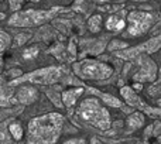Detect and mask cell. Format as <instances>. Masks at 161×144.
I'll list each match as a JSON object with an SVG mask.
<instances>
[{
  "label": "cell",
  "mask_w": 161,
  "mask_h": 144,
  "mask_svg": "<svg viewBox=\"0 0 161 144\" xmlns=\"http://www.w3.org/2000/svg\"><path fill=\"white\" fill-rule=\"evenodd\" d=\"M64 116L57 112L36 116L28 122L25 129L27 144H55L61 137Z\"/></svg>",
  "instance_id": "cell-1"
},
{
  "label": "cell",
  "mask_w": 161,
  "mask_h": 144,
  "mask_svg": "<svg viewBox=\"0 0 161 144\" xmlns=\"http://www.w3.org/2000/svg\"><path fill=\"white\" fill-rule=\"evenodd\" d=\"M78 116L88 125L95 126L100 130H108L110 127V116L106 108L96 99V97H88L79 105L76 110Z\"/></svg>",
  "instance_id": "cell-2"
},
{
  "label": "cell",
  "mask_w": 161,
  "mask_h": 144,
  "mask_svg": "<svg viewBox=\"0 0 161 144\" xmlns=\"http://www.w3.org/2000/svg\"><path fill=\"white\" fill-rule=\"evenodd\" d=\"M53 11L44 10H25V11H14L13 16L8 17L7 24L11 27H31L44 23L53 16Z\"/></svg>",
  "instance_id": "cell-3"
},
{
  "label": "cell",
  "mask_w": 161,
  "mask_h": 144,
  "mask_svg": "<svg viewBox=\"0 0 161 144\" xmlns=\"http://www.w3.org/2000/svg\"><path fill=\"white\" fill-rule=\"evenodd\" d=\"M75 74L83 79H106L112 75V68L103 62L86 59L75 65Z\"/></svg>",
  "instance_id": "cell-4"
},
{
  "label": "cell",
  "mask_w": 161,
  "mask_h": 144,
  "mask_svg": "<svg viewBox=\"0 0 161 144\" xmlns=\"http://www.w3.org/2000/svg\"><path fill=\"white\" fill-rule=\"evenodd\" d=\"M61 76V68H55V67H51V68H45V69H40L36 71L30 75H25V76H20L17 79H14L13 82H33V83H42V85H47V83H53L55 82L58 78Z\"/></svg>",
  "instance_id": "cell-5"
},
{
  "label": "cell",
  "mask_w": 161,
  "mask_h": 144,
  "mask_svg": "<svg viewBox=\"0 0 161 144\" xmlns=\"http://www.w3.org/2000/svg\"><path fill=\"white\" fill-rule=\"evenodd\" d=\"M129 20V33L131 36H140L144 34L150 28L153 17L151 14L144 13V11H131L127 16Z\"/></svg>",
  "instance_id": "cell-6"
},
{
  "label": "cell",
  "mask_w": 161,
  "mask_h": 144,
  "mask_svg": "<svg viewBox=\"0 0 161 144\" xmlns=\"http://www.w3.org/2000/svg\"><path fill=\"white\" fill-rule=\"evenodd\" d=\"M38 97V92L31 85H21L14 92V102L21 105H31Z\"/></svg>",
  "instance_id": "cell-7"
},
{
  "label": "cell",
  "mask_w": 161,
  "mask_h": 144,
  "mask_svg": "<svg viewBox=\"0 0 161 144\" xmlns=\"http://www.w3.org/2000/svg\"><path fill=\"white\" fill-rule=\"evenodd\" d=\"M83 93L82 88H76V89H68L62 93V102L67 108H71V106L75 105V102L78 100V97Z\"/></svg>",
  "instance_id": "cell-8"
},
{
  "label": "cell",
  "mask_w": 161,
  "mask_h": 144,
  "mask_svg": "<svg viewBox=\"0 0 161 144\" xmlns=\"http://www.w3.org/2000/svg\"><path fill=\"white\" fill-rule=\"evenodd\" d=\"M3 78H0V106H6L10 103V96L14 95L11 92V85H7Z\"/></svg>",
  "instance_id": "cell-9"
},
{
  "label": "cell",
  "mask_w": 161,
  "mask_h": 144,
  "mask_svg": "<svg viewBox=\"0 0 161 144\" xmlns=\"http://www.w3.org/2000/svg\"><path fill=\"white\" fill-rule=\"evenodd\" d=\"M126 25V20L120 16H110L106 20V28L109 31H122Z\"/></svg>",
  "instance_id": "cell-10"
},
{
  "label": "cell",
  "mask_w": 161,
  "mask_h": 144,
  "mask_svg": "<svg viewBox=\"0 0 161 144\" xmlns=\"http://www.w3.org/2000/svg\"><path fill=\"white\" fill-rule=\"evenodd\" d=\"M8 131H10L11 137L14 140H21L23 136H24V129H23V125L20 122H13L8 126Z\"/></svg>",
  "instance_id": "cell-11"
},
{
  "label": "cell",
  "mask_w": 161,
  "mask_h": 144,
  "mask_svg": "<svg viewBox=\"0 0 161 144\" xmlns=\"http://www.w3.org/2000/svg\"><path fill=\"white\" fill-rule=\"evenodd\" d=\"M11 45V37L7 31L0 30V54H3Z\"/></svg>",
  "instance_id": "cell-12"
},
{
  "label": "cell",
  "mask_w": 161,
  "mask_h": 144,
  "mask_svg": "<svg viewBox=\"0 0 161 144\" xmlns=\"http://www.w3.org/2000/svg\"><path fill=\"white\" fill-rule=\"evenodd\" d=\"M144 123V116L140 113H133L130 117L127 119V126L130 129H137Z\"/></svg>",
  "instance_id": "cell-13"
},
{
  "label": "cell",
  "mask_w": 161,
  "mask_h": 144,
  "mask_svg": "<svg viewBox=\"0 0 161 144\" xmlns=\"http://www.w3.org/2000/svg\"><path fill=\"white\" fill-rule=\"evenodd\" d=\"M100 23H102V17L100 16H93L89 19V30L92 31V33H97V31L100 30Z\"/></svg>",
  "instance_id": "cell-14"
},
{
  "label": "cell",
  "mask_w": 161,
  "mask_h": 144,
  "mask_svg": "<svg viewBox=\"0 0 161 144\" xmlns=\"http://www.w3.org/2000/svg\"><path fill=\"white\" fill-rule=\"evenodd\" d=\"M38 55V48L37 47H30L27 50L23 51V58L24 59H33Z\"/></svg>",
  "instance_id": "cell-15"
},
{
  "label": "cell",
  "mask_w": 161,
  "mask_h": 144,
  "mask_svg": "<svg viewBox=\"0 0 161 144\" xmlns=\"http://www.w3.org/2000/svg\"><path fill=\"white\" fill-rule=\"evenodd\" d=\"M24 0H8V7L11 11H19L21 8Z\"/></svg>",
  "instance_id": "cell-16"
},
{
  "label": "cell",
  "mask_w": 161,
  "mask_h": 144,
  "mask_svg": "<svg viewBox=\"0 0 161 144\" xmlns=\"http://www.w3.org/2000/svg\"><path fill=\"white\" fill-rule=\"evenodd\" d=\"M64 144H85V140L83 139H69Z\"/></svg>",
  "instance_id": "cell-17"
},
{
  "label": "cell",
  "mask_w": 161,
  "mask_h": 144,
  "mask_svg": "<svg viewBox=\"0 0 161 144\" xmlns=\"http://www.w3.org/2000/svg\"><path fill=\"white\" fill-rule=\"evenodd\" d=\"M153 91V92H158V91H161V76H160V80H158V83H157L156 86H154L153 89H150V92Z\"/></svg>",
  "instance_id": "cell-18"
}]
</instances>
